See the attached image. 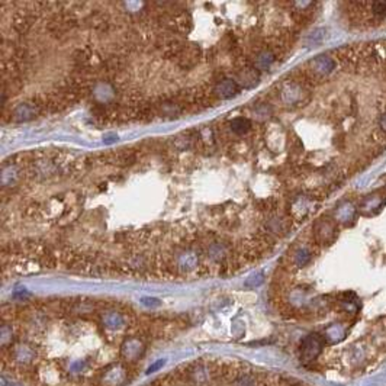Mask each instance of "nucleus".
I'll use <instances>...</instances> for the list:
<instances>
[{
  "instance_id": "obj_1",
  "label": "nucleus",
  "mask_w": 386,
  "mask_h": 386,
  "mask_svg": "<svg viewBox=\"0 0 386 386\" xmlns=\"http://www.w3.org/2000/svg\"><path fill=\"white\" fill-rule=\"evenodd\" d=\"M334 69H336V61L329 56H318L316 59L311 60L306 64L304 74L309 80H321L327 77Z\"/></svg>"
},
{
  "instance_id": "obj_2",
  "label": "nucleus",
  "mask_w": 386,
  "mask_h": 386,
  "mask_svg": "<svg viewBox=\"0 0 386 386\" xmlns=\"http://www.w3.org/2000/svg\"><path fill=\"white\" fill-rule=\"evenodd\" d=\"M315 235L316 238L319 240V243H329L336 238L337 235V228L333 221L329 219H324L319 221L315 227Z\"/></svg>"
},
{
  "instance_id": "obj_3",
  "label": "nucleus",
  "mask_w": 386,
  "mask_h": 386,
  "mask_svg": "<svg viewBox=\"0 0 386 386\" xmlns=\"http://www.w3.org/2000/svg\"><path fill=\"white\" fill-rule=\"evenodd\" d=\"M238 84L234 80H230V79H225L223 82H219V84L213 89V96H219L221 99H230L235 94L238 93Z\"/></svg>"
},
{
  "instance_id": "obj_4",
  "label": "nucleus",
  "mask_w": 386,
  "mask_h": 386,
  "mask_svg": "<svg viewBox=\"0 0 386 386\" xmlns=\"http://www.w3.org/2000/svg\"><path fill=\"white\" fill-rule=\"evenodd\" d=\"M231 129L237 134H244L250 129V122L247 121L246 118H237L231 122Z\"/></svg>"
},
{
  "instance_id": "obj_5",
  "label": "nucleus",
  "mask_w": 386,
  "mask_h": 386,
  "mask_svg": "<svg viewBox=\"0 0 386 386\" xmlns=\"http://www.w3.org/2000/svg\"><path fill=\"white\" fill-rule=\"evenodd\" d=\"M370 11L376 16H385L386 15V2H373L370 3Z\"/></svg>"
},
{
  "instance_id": "obj_6",
  "label": "nucleus",
  "mask_w": 386,
  "mask_h": 386,
  "mask_svg": "<svg viewBox=\"0 0 386 386\" xmlns=\"http://www.w3.org/2000/svg\"><path fill=\"white\" fill-rule=\"evenodd\" d=\"M379 127H380V129L386 134V112L380 117V119H379Z\"/></svg>"
},
{
  "instance_id": "obj_7",
  "label": "nucleus",
  "mask_w": 386,
  "mask_h": 386,
  "mask_svg": "<svg viewBox=\"0 0 386 386\" xmlns=\"http://www.w3.org/2000/svg\"><path fill=\"white\" fill-rule=\"evenodd\" d=\"M161 366H163V362H158L157 364H154L151 369H148V372H147V373H152L154 370H157V369H158V367H161Z\"/></svg>"
}]
</instances>
